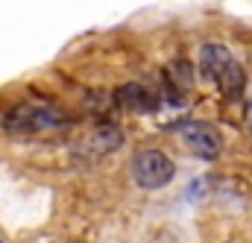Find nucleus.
<instances>
[{"instance_id": "1", "label": "nucleus", "mask_w": 252, "mask_h": 243, "mask_svg": "<svg viewBox=\"0 0 252 243\" xmlns=\"http://www.w3.org/2000/svg\"><path fill=\"white\" fill-rule=\"evenodd\" d=\"M3 132L12 138H53L62 135L70 126V118L56 106L44 103H21L3 115Z\"/></svg>"}, {"instance_id": "2", "label": "nucleus", "mask_w": 252, "mask_h": 243, "mask_svg": "<svg viewBox=\"0 0 252 243\" xmlns=\"http://www.w3.org/2000/svg\"><path fill=\"white\" fill-rule=\"evenodd\" d=\"M132 176L138 187L144 190H161L173 182L176 176V164L167 152L150 147V150H138L135 152V161H132Z\"/></svg>"}, {"instance_id": "3", "label": "nucleus", "mask_w": 252, "mask_h": 243, "mask_svg": "<svg viewBox=\"0 0 252 243\" xmlns=\"http://www.w3.org/2000/svg\"><path fill=\"white\" fill-rule=\"evenodd\" d=\"M179 138L196 158H205V161H214L223 150V138L217 126L205 121H188L185 126H179Z\"/></svg>"}, {"instance_id": "4", "label": "nucleus", "mask_w": 252, "mask_h": 243, "mask_svg": "<svg viewBox=\"0 0 252 243\" xmlns=\"http://www.w3.org/2000/svg\"><path fill=\"white\" fill-rule=\"evenodd\" d=\"M112 100L121 112H129V115H153L161 106V97L141 82H126L121 88H115Z\"/></svg>"}, {"instance_id": "5", "label": "nucleus", "mask_w": 252, "mask_h": 243, "mask_svg": "<svg viewBox=\"0 0 252 243\" xmlns=\"http://www.w3.org/2000/svg\"><path fill=\"white\" fill-rule=\"evenodd\" d=\"M118 147H121V129L109 121L94 123V126L82 135V144H79V150H82L88 158H103V155H109V152L118 150Z\"/></svg>"}, {"instance_id": "6", "label": "nucleus", "mask_w": 252, "mask_h": 243, "mask_svg": "<svg viewBox=\"0 0 252 243\" xmlns=\"http://www.w3.org/2000/svg\"><path fill=\"white\" fill-rule=\"evenodd\" d=\"M235 56H232V50L226 47V44H217V41H211V44H202V50H199V70H202V76L205 79H211L214 85H220L223 79H226V73L235 67Z\"/></svg>"}, {"instance_id": "7", "label": "nucleus", "mask_w": 252, "mask_h": 243, "mask_svg": "<svg viewBox=\"0 0 252 243\" xmlns=\"http://www.w3.org/2000/svg\"><path fill=\"white\" fill-rule=\"evenodd\" d=\"M244 85H247V73H244V64L241 61H235V67L226 73V79L220 82V91L229 97V100H235V97H241L244 94Z\"/></svg>"}, {"instance_id": "8", "label": "nucleus", "mask_w": 252, "mask_h": 243, "mask_svg": "<svg viewBox=\"0 0 252 243\" xmlns=\"http://www.w3.org/2000/svg\"><path fill=\"white\" fill-rule=\"evenodd\" d=\"M0 243H3V241H0Z\"/></svg>"}]
</instances>
